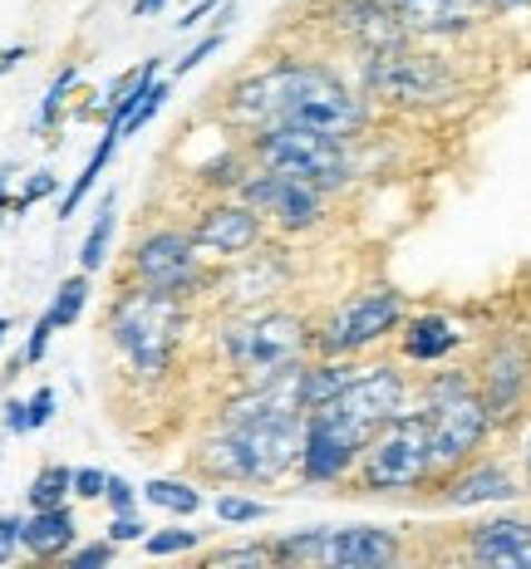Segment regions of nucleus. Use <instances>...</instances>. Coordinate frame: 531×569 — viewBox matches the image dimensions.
<instances>
[{"label":"nucleus","instance_id":"1","mask_svg":"<svg viewBox=\"0 0 531 569\" xmlns=\"http://www.w3.org/2000/svg\"><path fill=\"white\" fill-rule=\"evenodd\" d=\"M193 335H197V305L163 290L118 284V295L104 310V339H109L118 369L138 378V383L168 378Z\"/></svg>","mask_w":531,"mask_h":569},{"label":"nucleus","instance_id":"2","mask_svg":"<svg viewBox=\"0 0 531 569\" xmlns=\"http://www.w3.org/2000/svg\"><path fill=\"white\" fill-rule=\"evenodd\" d=\"M207 343L217 369L232 383H271V378H286L315 359V319L291 310V305H271V310H246V315H212Z\"/></svg>","mask_w":531,"mask_h":569},{"label":"nucleus","instance_id":"3","mask_svg":"<svg viewBox=\"0 0 531 569\" xmlns=\"http://www.w3.org/2000/svg\"><path fill=\"white\" fill-rule=\"evenodd\" d=\"M413 408L429 422L439 481L463 471L468 461H478L488 452L492 437H498V427L488 418V402L478 393V378H472V369H458V363H443V369L423 373L419 388H413Z\"/></svg>","mask_w":531,"mask_h":569},{"label":"nucleus","instance_id":"4","mask_svg":"<svg viewBox=\"0 0 531 569\" xmlns=\"http://www.w3.org/2000/svg\"><path fill=\"white\" fill-rule=\"evenodd\" d=\"M118 284L163 290V295H177V300L203 305L212 300L217 266L193 241L187 221H153V227H138V236L128 241L124 266H118Z\"/></svg>","mask_w":531,"mask_h":569},{"label":"nucleus","instance_id":"5","mask_svg":"<svg viewBox=\"0 0 531 569\" xmlns=\"http://www.w3.org/2000/svg\"><path fill=\"white\" fill-rule=\"evenodd\" d=\"M439 486V461H433L429 422L413 408L399 422H389L370 447H364L360 467L345 491L354 496H433Z\"/></svg>","mask_w":531,"mask_h":569},{"label":"nucleus","instance_id":"6","mask_svg":"<svg viewBox=\"0 0 531 569\" xmlns=\"http://www.w3.org/2000/svg\"><path fill=\"white\" fill-rule=\"evenodd\" d=\"M242 148L252 152L256 168L295 177V182H311L330 197H340L354 177H360V142L321 138V133H305V128H291V123L256 128V133L242 138Z\"/></svg>","mask_w":531,"mask_h":569},{"label":"nucleus","instance_id":"7","mask_svg":"<svg viewBox=\"0 0 531 569\" xmlns=\"http://www.w3.org/2000/svg\"><path fill=\"white\" fill-rule=\"evenodd\" d=\"M354 84L364 89L374 109H439L463 93V74L439 50L409 44L394 54L354 59Z\"/></svg>","mask_w":531,"mask_h":569},{"label":"nucleus","instance_id":"8","mask_svg":"<svg viewBox=\"0 0 531 569\" xmlns=\"http://www.w3.org/2000/svg\"><path fill=\"white\" fill-rule=\"evenodd\" d=\"M404 319H409V300L394 284L354 290L315 319V359H364L380 343L399 339Z\"/></svg>","mask_w":531,"mask_h":569},{"label":"nucleus","instance_id":"9","mask_svg":"<svg viewBox=\"0 0 531 569\" xmlns=\"http://www.w3.org/2000/svg\"><path fill=\"white\" fill-rule=\"evenodd\" d=\"M315 59L305 54H276V59H262V64L242 69V74H232L227 84H222V103H217V118L222 128L236 138L256 133V128H271L281 123L291 109V99L305 89V79H311Z\"/></svg>","mask_w":531,"mask_h":569},{"label":"nucleus","instance_id":"10","mask_svg":"<svg viewBox=\"0 0 531 569\" xmlns=\"http://www.w3.org/2000/svg\"><path fill=\"white\" fill-rule=\"evenodd\" d=\"M281 123L321 133V138H340V142H364V133L374 128V103L364 99V89L340 74L335 64L315 59L311 79H305V89L291 99Z\"/></svg>","mask_w":531,"mask_h":569},{"label":"nucleus","instance_id":"11","mask_svg":"<svg viewBox=\"0 0 531 569\" xmlns=\"http://www.w3.org/2000/svg\"><path fill=\"white\" fill-rule=\"evenodd\" d=\"M295 246L291 241H271L262 251L217 266V284H212V315H246V310H271L286 305V295L295 290Z\"/></svg>","mask_w":531,"mask_h":569},{"label":"nucleus","instance_id":"12","mask_svg":"<svg viewBox=\"0 0 531 569\" xmlns=\"http://www.w3.org/2000/svg\"><path fill=\"white\" fill-rule=\"evenodd\" d=\"M413 388H419V378L409 373V363H364V373L321 412L370 447L389 422L413 412Z\"/></svg>","mask_w":531,"mask_h":569},{"label":"nucleus","instance_id":"13","mask_svg":"<svg viewBox=\"0 0 531 569\" xmlns=\"http://www.w3.org/2000/svg\"><path fill=\"white\" fill-rule=\"evenodd\" d=\"M236 197L266 217V227L276 241H305V236L325 231L330 227V211H335V197L321 192L311 182H295V177H281V172H266V168H252L246 182L236 187Z\"/></svg>","mask_w":531,"mask_h":569},{"label":"nucleus","instance_id":"14","mask_svg":"<svg viewBox=\"0 0 531 569\" xmlns=\"http://www.w3.org/2000/svg\"><path fill=\"white\" fill-rule=\"evenodd\" d=\"M478 393L498 432H517L531 412V343L522 335H498L472 363Z\"/></svg>","mask_w":531,"mask_h":569},{"label":"nucleus","instance_id":"15","mask_svg":"<svg viewBox=\"0 0 531 569\" xmlns=\"http://www.w3.org/2000/svg\"><path fill=\"white\" fill-rule=\"evenodd\" d=\"M315 26H321L335 44H345L354 59L394 54V50L419 44L404 26H399V16L384 6V0H321Z\"/></svg>","mask_w":531,"mask_h":569},{"label":"nucleus","instance_id":"16","mask_svg":"<svg viewBox=\"0 0 531 569\" xmlns=\"http://www.w3.org/2000/svg\"><path fill=\"white\" fill-rule=\"evenodd\" d=\"M187 231H193V241L203 246L212 266H232V260L262 251L271 241L266 217H256L242 197H203L197 211L187 217Z\"/></svg>","mask_w":531,"mask_h":569},{"label":"nucleus","instance_id":"17","mask_svg":"<svg viewBox=\"0 0 531 569\" xmlns=\"http://www.w3.org/2000/svg\"><path fill=\"white\" fill-rule=\"evenodd\" d=\"M360 457H364L360 437L345 432V427L335 418H325V412H311V418H305V437H301L295 481L311 486V491H335V486H350Z\"/></svg>","mask_w":531,"mask_h":569},{"label":"nucleus","instance_id":"18","mask_svg":"<svg viewBox=\"0 0 531 569\" xmlns=\"http://www.w3.org/2000/svg\"><path fill=\"white\" fill-rule=\"evenodd\" d=\"M404 560V536L389 526H315L311 569H389Z\"/></svg>","mask_w":531,"mask_h":569},{"label":"nucleus","instance_id":"19","mask_svg":"<svg viewBox=\"0 0 531 569\" xmlns=\"http://www.w3.org/2000/svg\"><path fill=\"white\" fill-rule=\"evenodd\" d=\"M522 491L527 486L507 457H478V461H468L463 471H453V477H443L433 486V506H443V511H472V506L517 501Z\"/></svg>","mask_w":531,"mask_h":569},{"label":"nucleus","instance_id":"20","mask_svg":"<svg viewBox=\"0 0 531 569\" xmlns=\"http://www.w3.org/2000/svg\"><path fill=\"white\" fill-rule=\"evenodd\" d=\"M468 569H531V520L527 516H492L463 530L458 540Z\"/></svg>","mask_w":531,"mask_h":569},{"label":"nucleus","instance_id":"21","mask_svg":"<svg viewBox=\"0 0 531 569\" xmlns=\"http://www.w3.org/2000/svg\"><path fill=\"white\" fill-rule=\"evenodd\" d=\"M413 40H463L482 26L478 0H384Z\"/></svg>","mask_w":531,"mask_h":569},{"label":"nucleus","instance_id":"22","mask_svg":"<svg viewBox=\"0 0 531 569\" xmlns=\"http://www.w3.org/2000/svg\"><path fill=\"white\" fill-rule=\"evenodd\" d=\"M394 343H399V359H404L409 369H443V363L468 343V335L448 315L423 310V315L404 319V329H399Z\"/></svg>","mask_w":531,"mask_h":569},{"label":"nucleus","instance_id":"23","mask_svg":"<svg viewBox=\"0 0 531 569\" xmlns=\"http://www.w3.org/2000/svg\"><path fill=\"white\" fill-rule=\"evenodd\" d=\"M75 545H79L75 506H59V511H30L26 520H20V550H26L35 565H59Z\"/></svg>","mask_w":531,"mask_h":569},{"label":"nucleus","instance_id":"24","mask_svg":"<svg viewBox=\"0 0 531 569\" xmlns=\"http://www.w3.org/2000/svg\"><path fill=\"white\" fill-rule=\"evenodd\" d=\"M364 373V359H311V363H301V412L311 418V412H321L330 408L345 388L354 383V378Z\"/></svg>","mask_w":531,"mask_h":569},{"label":"nucleus","instance_id":"25","mask_svg":"<svg viewBox=\"0 0 531 569\" xmlns=\"http://www.w3.org/2000/svg\"><path fill=\"white\" fill-rule=\"evenodd\" d=\"M118 148H124V138L104 128V133H99V142H94V152L85 158V168H79V177H75V182L65 187V192H59V221L79 217V207H85V201L94 197V187H99V177L109 172V162L118 158Z\"/></svg>","mask_w":531,"mask_h":569},{"label":"nucleus","instance_id":"26","mask_svg":"<svg viewBox=\"0 0 531 569\" xmlns=\"http://www.w3.org/2000/svg\"><path fill=\"white\" fill-rule=\"evenodd\" d=\"M138 496H144V506L168 511L173 520H193L197 511H207V496L193 477H148L138 486Z\"/></svg>","mask_w":531,"mask_h":569},{"label":"nucleus","instance_id":"27","mask_svg":"<svg viewBox=\"0 0 531 569\" xmlns=\"http://www.w3.org/2000/svg\"><path fill=\"white\" fill-rule=\"evenodd\" d=\"M183 569H276L271 540H227V545H203L187 555Z\"/></svg>","mask_w":531,"mask_h":569},{"label":"nucleus","instance_id":"28","mask_svg":"<svg viewBox=\"0 0 531 569\" xmlns=\"http://www.w3.org/2000/svg\"><path fill=\"white\" fill-rule=\"evenodd\" d=\"M114 231H118V192L99 197V207H94V221L85 231V241H79V270L85 276H99L104 266H109V251H114Z\"/></svg>","mask_w":531,"mask_h":569},{"label":"nucleus","instance_id":"29","mask_svg":"<svg viewBox=\"0 0 531 569\" xmlns=\"http://www.w3.org/2000/svg\"><path fill=\"white\" fill-rule=\"evenodd\" d=\"M75 501V467L65 461H45L26 486V506L30 511H59V506Z\"/></svg>","mask_w":531,"mask_h":569},{"label":"nucleus","instance_id":"30","mask_svg":"<svg viewBox=\"0 0 531 569\" xmlns=\"http://www.w3.org/2000/svg\"><path fill=\"white\" fill-rule=\"evenodd\" d=\"M207 511L217 516V526L246 530V526H262V520H271V511H276V506H271V501H256V496H246V491H217V496L207 501Z\"/></svg>","mask_w":531,"mask_h":569},{"label":"nucleus","instance_id":"31","mask_svg":"<svg viewBox=\"0 0 531 569\" xmlns=\"http://www.w3.org/2000/svg\"><path fill=\"white\" fill-rule=\"evenodd\" d=\"M89 295H94V276L75 270V276H65V280L55 284V295H50V305H45V315L55 319V329L79 325V315L89 310Z\"/></svg>","mask_w":531,"mask_h":569},{"label":"nucleus","instance_id":"32","mask_svg":"<svg viewBox=\"0 0 531 569\" xmlns=\"http://www.w3.org/2000/svg\"><path fill=\"white\" fill-rule=\"evenodd\" d=\"M203 550V530H193L187 520H173V526H153L144 540L148 560H187V555Z\"/></svg>","mask_w":531,"mask_h":569},{"label":"nucleus","instance_id":"33","mask_svg":"<svg viewBox=\"0 0 531 569\" xmlns=\"http://www.w3.org/2000/svg\"><path fill=\"white\" fill-rule=\"evenodd\" d=\"M79 74H85L79 64H65L50 79V89H45V99H40V113H35V133H50V128H59V118H65V109H69V93H75Z\"/></svg>","mask_w":531,"mask_h":569},{"label":"nucleus","instance_id":"34","mask_svg":"<svg viewBox=\"0 0 531 569\" xmlns=\"http://www.w3.org/2000/svg\"><path fill=\"white\" fill-rule=\"evenodd\" d=\"M222 44H227V30H203L193 44H187L183 54L173 59V79H187V74H193V69H203L207 59L222 50Z\"/></svg>","mask_w":531,"mask_h":569},{"label":"nucleus","instance_id":"35","mask_svg":"<svg viewBox=\"0 0 531 569\" xmlns=\"http://www.w3.org/2000/svg\"><path fill=\"white\" fill-rule=\"evenodd\" d=\"M168 99H173V79L163 74L158 84H153V89L144 93V103H138V109L128 113V123H124V138H138V133H144V128L153 123V118L163 113V103H168Z\"/></svg>","mask_w":531,"mask_h":569},{"label":"nucleus","instance_id":"36","mask_svg":"<svg viewBox=\"0 0 531 569\" xmlns=\"http://www.w3.org/2000/svg\"><path fill=\"white\" fill-rule=\"evenodd\" d=\"M114 555H118V545L109 540H79L55 569H114Z\"/></svg>","mask_w":531,"mask_h":569},{"label":"nucleus","instance_id":"37","mask_svg":"<svg viewBox=\"0 0 531 569\" xmlns=\"http://www.w3.org/2000/svg\"><path fill=\"white\" fill-rule=\"evenodd\" d=\"M59 335V329H55V319L50 315H40V319H35V325H30V335H26V349H20L16 353V363H10V369H35V363H40L45 359V353H50V339Z\"/></svg>","mask_w":531,"mask_h":569},{"label":"nucleus","instance_id":"38","mask_svg":"<svg viewBox=\"0 0 531 569\" xmlns=\"http://www.w3.org/2000/svg\"><path fill=\"white\" fill-rule=\"evenodd\" d=\"M138 506H144L138 486L128 477H118V471H109V486H104V511H109V516H134Z\"/></svg>","mask_w":531,"mask_h":569},{"label":"nucleus","instance_id":"39","mask_svg":"<svg viewBox=\"0 0 531 569\" xmlns=\"http://www.w3.org/2000/svg\"><path fill=\"white\" fill-rule=\"evenodd\" d=\"M148 520L144 516H109V520H104V540H109V545H144L148 540Z\"/></svg>","mask_w":531,"mask_h":569},{"label":"nucleus","instance_id":"40","mask_svg":"<svg viewBox=\"0 0 531 569\" xmlns=\"http://www.w3.org/2000/svg\"><path fill=\"white\" fill-rule=\"evenodd\" d=\"M50 197H59V177H55L50 168L30 172L26 187H20V197H16V217H20V211H30L35 201H50Z\"/></svg>","mask_w":531,"mask_h":569},{"label":"nucleus","instance_id":"41","mask_svg":"<svg viewBox=\"0 0 531 569\" xmlns=\"http://www.w3.org/2000/svg\"><path fill=\"white\" fill-rule=\"evenodd\" d=\"M222 6H227V0H197V6H187L183 16L173 20V34H203Z\"/></svg>","mask_w":531,"mask_h":569},{"label":"nucleus","instance_id":"42","mask_svg":"<svg viewBox=\"0 0 531 569\" xmlns=\"http://www.w3.org/2000/svg\"><path fill=\"white\" fill-rule=\"evenodd\" d=\"M109 471L104 467H75V501H104Z\"/></svg>","mask_w":531,"mask_h":569},{"label":"nucleus","instance_id":"43","mask_svg":"<svg viewBox=\"0 0 531 569\" xmlns=\"http://www.w3.org/2000/svg\"><path fill=\"white\" fill-rule=\"evenodd\" d=\"M26 408H30V432H40V427H50L55 422V388L45 383V388H35V393L26 398Z\"/></svg>","mask_w":531,"mask_h":569},{"label":"nucleus","instance_id":"44","mask_svg":"<svg viewBox=\"0 0 531 569\" xmlns=\"http://www.w3.org/2000/svg\"><path fill=\"white\" fill-rule=\"evenodd\" d=\"M20 520L26 516H0V569H10L20 555Z\"/></svg>","mask_w":531,"mask_h":569},{"label":"nucleus","instance_id":"45","mask_svg":"<svg viewBox=\"0 0 531 569\" xmlns=\"http://www.w3.org/2000/svg\"><path fill=\"white\" fill-rule=\"evenodd\" d=\"M512 467H517V477H522V486L531 491V412L522 418V427H517V452H512Z\"/></svg>","mask_w":531,"mask_h":569},{"label":"nucleus","instance_id":"46","mask_svg":"<svg viewBox=\"0 0 531 569\" xmlns=\"http://www.w3.org/2000/svg\"><path fill=\"white\" fill-rule=\"evenodd\" d=\"M6 432L30 437V408H26V398H10L6 402Z\"/></svg>","mask_w":531,"mask_h":569},{"label":"nucleus","instance_id":"47","mask_svg":"<svg viewBox=\"0 0 531 569\" xmlns=\"http://www.w3.org/2000/svg\"><path fill=\"white\" fill-rule=\"evenodd\" d=\"M482 16H512V10H531V0H478Z\"/></svg>","mask_w":531,"mask_h":569},{"label":"nucleus","instance_id":"48","mask_svg":"<svg viewBox=\"0 0 531 569\" xmlns=\"http://www.w3.org/2000/svg\"><path fill=\"white\" fill-rule=\"evenodd\" d=\"M30 50H26V44H10V50H0V74H10V69H16L20 64V59H26Z\"/></svg>","mask_w":531,"mask_h":569},{"label":"nucleus","instance_id":"49","mask_svg":"<svg viewBox=\"0 0 531 569\" xmlns=\"http://www.w3.org/2000/svg\"><path fill=\"white\" fill-rule=\"evenodd\" d=\"M163 6H168V0H134V16L153 20V16H163Z\"/></svg>","mask_w":531,"mask_h":569},{"label":"nucleus","instance_id":"50","mask_svg":"<svg viewBox=\"0 0 531 569\" xmlns=\"http://www.w3.org/2000/svg\"><path fill=\"white\" fill-rule=\"evenodd\" d=\"M6 211H16V197H10V168L0 172V217H6Z\"/></svg>","mask_w":531,"mask_h":569},{"label":"nucleus","instance_id":"51","mask_svg":"<svg viewBox=\"0 0 531 569\" xmlns=\"http://www.w3.org/2000/svg\"><path fill=\"white\" fill-rule=\"evenodd\" d=\"M6 335H10V319H6V315H0V343H6Z\"/></svg>","mask_w":531,"mask_h":569},{"label":"nucleus","instance_id":"52","mask_svg":"<svg viewBox=\"0 0 531 569\" xmlns=\"http://www.w3.org/2000/svg\"><path fill=\"white\" fill-rule=\"evenodd\" d=\"M26 569H55V565H35V560H30V565H26Z\"/></svg>","mask_w":531,"mask_h":569},{"label":"nucleus","instance_id":"53","mask_svg":"<svg viewBox=\"0 0 531 569\" xmlns=\"http://www.w3.org/2000/svg\"><path fill=\"white\" fill-rule=\"evenodd\" d=\"M389 569H409V565H404V560H399V565H389Z\"/></svg>","mask_w":531,"mask_h":569},{"label":"nucleus","instance_id":"54","mask_svg":"<svg viewBox=\"0 0 531 569\" xmlns=\"http://www.w3.org/2000/svg\"><path fill=\"white\" fill-rule=\"evenodd\" d=\"M453 569H468V565H453Z\"/></svg>","mask_w":531,"mask_h":569}]
</instances>
